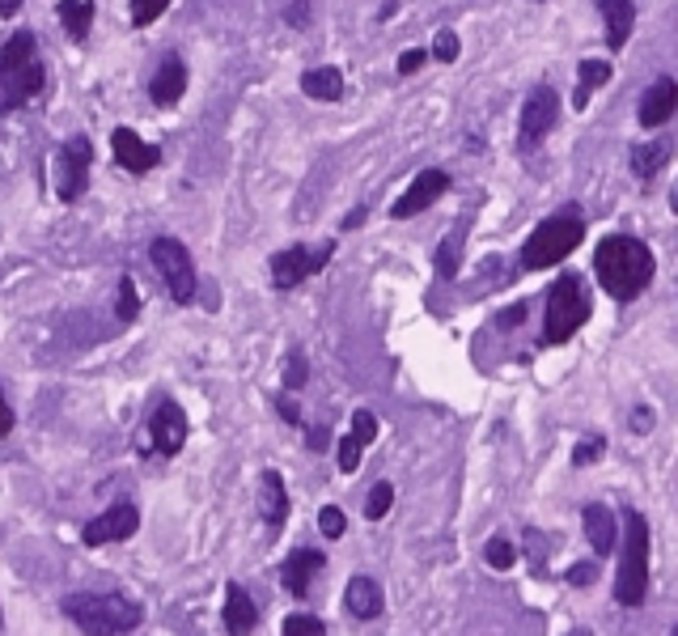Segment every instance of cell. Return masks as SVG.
Listing matches in <instances>:
<instances>
[{
	"instance_id": "obj_1",
	"label": "cell",
	"mask_w": 678,
	"mask_h": 636,
	"mask_svg": "<svg viewBox=\"0 0 678 636\" xmlns=\"http://www.w3.org/2000/svg\"><path fill=\"white\" fill-rule=\"evenodd\" d=\"M653 250L632 234H611L594 250V277L615 302H636L653 284Z\"/></svg>"
},
{
	"instance_id": "obj_2",
	"label": "cell",
	"mask_w": 678,
	"mask_h": 636,
	"mask_svg": "<svg viewBox=\"0 0 678 636\" xmlns=\"http://www.w3.org/2000/svg\"><path fill=\"white\" fill-rule=\"evenodd\" d=\"M47 85V68L39 60V39L30 30H18L0 47V111H13L30 98H39Z\"/></svg>"
},
{
	"instance_id": "obj_3",
	"label": "cell",
	"mask_w": 678,
	"mask_h": 636,
	"mask_svg": "<svg viewBox=\"0 0 678 636\" xmlns=\"http://www.w3.org/2000/svg\"><path fill=\"white\" fill-rule=\"evenodd\" d=\"M64 615L82 628L85 636H123L140 628L144 607L128 594H68Z\"/></svg>"
},
{
	"instance_id": "obj_4",
	"label": "cell",
	"mask_w": 678,
	"mask_h": 636,
	"mask_svg": "<svg viewBox=\"0 0 678 636\" xmlns=\"http://www.w3.org/2000/svg\"><path fill=\"white\" fill-rule=\"evenodd\" d=\"M645 594H649V522L641 509H624V556H620L615 599L620 607H641Z\"/></svg>"
},
{
	"instance_id": "obj_5",
	"label": "cell",
	"mask_w": 678,
	"mask_h": 636,
	"mask_svg": "<svg viewBox=\"0 0 678 636\" xmlns=\"http://www.w3.org/2000/svg\"><path fill=\"white\" fill-rule=\"evenodd\" d=\"M581 238H585L581 213H556V217H547V222L526 238V247H521V268H530V272L556 268V263H564L572 250L581 247Z\"/></svg>"
},
{
	"instance_id": "obj_6",
	"label": "cell",
	"mask_w": 678,
	"mask_h": 636,
	"mask_svg": "<svg viewBox=\"0 0 678 636\" xmlns=\"http://www.w3.org/2000/svg\"><path fill=\"white\" fill-rule=\"evenodd\" d=\"M590 319V293H585V280L577 272H564V277L551 284L547 293V319H542V339L547 344H564L572 335L585 327Z\"/></svg>"
},
{
	"instance_id": "obj_7",
	"label": "cell",
	"mask_w": 678,
	"mask_h": 636,
	"mask_svg": "<svg viewBox=\"0 0 678 636\" xmlns=\"http://www.w3.org/2000/svg\"><path fill=\"white\" fill-rule=\"evenodd\" d=\"M149 259H153V268L165 280V289H170L174 302L179 305L195 302V263H191V250L179 238H158L149 247Z\"/></svg>"
},
{
	"instance_id": "obj_8",
	"label": "cell",
	"mask_w": 678,
	"mask_h": 636,
	"mask_svg": "<svg viewBox=\"0 0 678 636\" xmlns=\"http://www.w3.org/2000/svg\"><path fill=\"white\" fill-rule=\"evenodd\" d=\"M89 162H94V144H89V137H68L60 144L52 179H55V195H60L64 204H77L85 195V187H89Z\"/></svg>"
},
{
	"instance_id": "obj_9",
	"label": "cell",
	"mask_w": 678,
	"mask_h": 636,
	"mask_svg": "<svg viewBox=\"0 0 678 636\" xmlns=\"http://www.w3.org/2000/svg\"><path fill=\"white\" fill-rule=\"evenodd\" d=\"M556 115H560V98H556V89L542 82L535 85L530 94H526V103H521V119H517V144L521 149H535L547 140V132L556 128Z\"/></svg>"
},
{
	"instance_id": "obj_10",
	"label": "cell",
	"mask_w": 678,
	"mask_h": 636,
	"mask_svg": "<svg viewBox=\"0 0 678 636\" xmlns=\"http://www.w3.org/2000/svg\"><path fill=\"white\" fill-rule=\"evenodd\" d=\"M183 445H187V412L174 399H158L149 412V424H144V450L174 459Z\"/></svg>"
},
{
	"instance_id": "obj_11",
	"label": "cell",
	"mask_w": 678,
	"mask_h": 636,
	"mask_svg": "<svg viewBox=\"0 0 678 636\" xmlns=\"http://www.w3.org/2000/svg\"><path fill=\"white\" fill-rule=\"evenodd\" d=\"M331 255H335L331 242H323V247L280 250V255L271 259V284H276V289H298L301 280H310L314 272H323L326 263H331Z\"/></svg>"
},
{
	"instance_id": "obj_12",
	"label": "cell",
	"mask_w": 678,
	"mask_h": 636,
	"mask_svg": "<svg viewBox=\"0 0 678 636\" xmlns=\"http://www.w3.org/2000/svg\"><path fill=\"white\" fill-rule=\"evenodd\" d=\"M140 530V509L132 500H115L110 509H103L98 518H89L82 530L85 548H103V543H115V539H132Z\"/></svg>"
},
{
	"instance_id": "obj_13",
	"label": "cell",
	"mask_w": 678,
	"mask_h": 636,
	"mask_svg": "<svg viewBox=\"0 0 678 636\" xmlns=\"http://www.w3.org/2000/svg\"><path fill=\"white\" fill-rule=\"evenodd\" d=\"M450 192V174L445 170H420L416 179H411V187H407L399 200H395V208H390V217L395 222H407V217H420L429 204H437L441 195Z\"/></svg>"
},
{
	"instance_id": "obj_14",
	"label": "cell",
	"mask_w": 678,
	"mask_h": 636,
	"mask_svg": "<svg viewBox=\"0 0 678 636\" xmlns=\"http://www.w3.org/2000/svg\"><path fill=\"white\" fill-rule=\"evenodd\" d=\"M675 111H678V82L675 77H657L645 89V98L636 107V119H641V128H661V123L675 119Z\"/></svg>"
},
{
	"instance_id": "obj_15",
	"label": "cell",
	"mask_w": 678,
	"mask_h": 636,
	"mask_svg": "<svg viewBox=\"0 0 678 636\" xmlns=\"http://www.w3.org/2000/svg\"><path fill=\"white\" fill-rule=\"evenodd\" d=\"M110 149H115V162L123 170H132V174H149V170L162 162V153L153 144H144L132 128H115L110 132Z\"/></svg>"
},
{
	"instance_id": "obj_16",
	"label": "cell",
	"mask_w": 678,
	"mask_h": 636,
	"mask_svg": "<svg viewBox=\"0 0 678 636\" xmlns=\"http://www.w3.org/2000/svg\"><path fill=\"white\" fill-rule=\"evenodd\" d=\"M183 94H187V64L179 56H165L153 73V82H149V98L158 107H174Z\"/></svg>"
},
{
	"instance_id": "obj_17",
	"label": "cell",
	"mask_w": 678,
	"mask_h": 636,
	"mask_svg": "<svg viewBox=\"0 0 678 636\" xmlns=\"http://www.w3.org/2000/svg\"><path fill=\"white\" fill-rule=\"evenodd\" d=\"M259 624V603L246 594L238 581L225 585V633L229 636H250Z\"/></svg>"
},
{
	"instance_id": "obj_18",
	"label": "cell",
	"mask_w": 678,
	"mask_h": 636,
	"mask_svg": "<svg viewBox=\"0 0 678 636\" xmlns=\"http://www.w3.org/2000/svg\"><path fill=\"white\" fill-rule=\"evenodd\" d=\"M581 522H585V535H590V548L598 556H611L620 548V530H615V518H611V505L602 500H590L581 509Z\"/></svg>"
},
{
	"instance_id": "obj_19",
	"label": "cell",
	"mask_w": 678,
	"mask_h": 636,
	"mask_svg": "<svg viewBox=\"0 0 678 636\" xmlns=\"http://www.w3.org/2000/svg\"><path fill=\"white\" fill-rule=\"evenodd\" d=\"M323 569H326L323 552H314V548H301V552H293L289 560H284V573H280V581H284V590H289V594L305 599V594H310V581L319 578Z\"/></svg>"
},
{
	"instance_id": "obj_20",
	"label": "cell",
	"mask_w": 678,
	"mask_h": 636,
	"mask_svg": "<svg viewBox=\"0 0 678 636\" xmlns=\"http://www.w3.org/2000/svg\"><path fill=\"white\" fill-rule=\"evenodd\" d=\"M598 9H602V22H606V47L611 52L627 47L632 26H636V4L632 0H598Z\"/></svg>"
},
{
	"instance_id": "obj_21",
	"label": "cell",
	"mask_w": 678,
	"mask_h": 636,
	"mask_svg": "<svg viewBox=\"0 0 678 636\" xmlns=\"http://www.w3.org/2000/svg\"><path fill=\"white\" fill-rule=\"evenodd\" d=\"M259 518L268 526H284V518H289V493H284V479L276 467L259 475Z\"/></svg>"
},
{
	"instance_id": "obj_22",
	"label": "cell",
	"mask_w": 678,
	"mask_h": 636,
	"mask_svg": "<svg viewBox=\"0 0 678 636\" xmlns=\"http://www.w3.org/2000/svg\"><path fill=\"white\" fill-rule=\"evenodd\" d=\"M632 174L636 179H657L661 170H666V162L675 158V140L661 137V140H641V144H632Z\"/></svg>"
},
{
	"instance_id": "obj_23",
	"label": "cell",
	"mask_w": 678,
	"mask_h": 636,
	"mask_svg": "<svg viewBox=\"0 0 678 636\" xmlns=\"http://www.w3.org/2000/svg\"><path fill=\"white\" fill-rule=\"evenodd\" d=\"M344 603H348L356 619H378L386 599H381V585L374 578H353L348 590H344Z\"/></svg>"
},
{
	"instance_id": "obj_24",
	"label": "cell",
	"mask_w": 678,
	"mask_h": 636,
	"mask_svg": "<svg viewBox=\"0 0 678 636\" xmlns=\"http://www.w3.org/2000/svg\"><path fill=\"white\" fill-rule=\"evenodd\" d=\"M611 60H577V89H572V107L577 111H585L590 107V94H594L598 85L611 82Z\"/></svg>"
},
{
	"instance_id": "obj_25",
	"label": "cell",
	"mask_w": 678,
	"mask_h": 636,
	"mask_svg": "<svg viewBox=\"0 0 678 636\" xmlns=\"http://www.w3.org/2000/svg\"><path fill=\"white\" fill-rule=\"evenodd\" d=\"M301 94H310L314 103H340V98H344V73L331 68V64L310 68V73L301 77Z\"/></svg>"
},
{
	"instance_id": "obj_26",
	"label": "cell",
	"mask_w": 678,
	"mask_h": 636,
	"mask_svg": "<svg viewBox=\"0 0 678 636\" xmlns=\"http://www.w3.org/2000/svg\"><path fill=\"white\" fill-rule=\"evenodd\" d=\"M55 13H60V22L68 30V39H89V26H94V0H60L55 4Z\"/></svg>"
},
{
	"instance_id": "obj_27",
	"label": "cell",
	"mask_w": 678,
	"mask_h": 636,
	"mask_svg": "<svg viewBox=\"0 0 678 636\" xmlns=\"http://www.w3.org/2000/svg\"><path fill=\"white\" fill-rule=\"evenodd\" d=\"M459 255H462V229H454V234H450V238L437 247V259H433L437 277H441V280L459 277Z\"/></svg>"
},
{
	"instance_id": "obj_28",
	"label": "cell",
	"mask_w": 678,
	"mask_h": 636,
	"mask_svg": "<svg viewBox=\"0 0 678 636\" xmlns=\"http://www.w3.org/2000/svg\"><path fill=\"white\" fill-rule=\"evenodd\" d=\"M602 454H606V438H602V433H590V438H581L577 450H572V467H594Z\"/></svg>"
},
{
	"instance_id": "obj_29",
	"label": "cell",
	"mask_w": 678,
	"mask_h": 636,
	"mask_svg": "<svg viewBox=\"0 0 678 636\" xmlns=\"http://www.w3.org/2000/svg\"><path fill=\"white\" fill-rule=\"evenodd\" d=\"M390 505H395V488L381 479V484H374V488H369V500H365V518H374V522H378V518H386V514H390Z\"/></svg>"
},
{
	"instance_id": "obj_30",
	"label": "cell",
	"mask_w": 678,
	"mask_h": 636,
	"mask_svg": "<svg viewBox=\"0 0 678 636\" xmlns=\"http://www.w3.org/2000/svg\"><path fill=\"white\" fill-rule=\"evenodd\" d=\"M280 636H326V628L319 615H289Z\"/></svg>"
},
{
	"instance_id": "obj_31",
	"label": "cell",
	"mask_w": 678,
	"mask_h": 636,
	"mask_svg": "<svg viewBox=\"0 0 678 636\" xmlns=\"http://www.w3.org/2000/svg\"><path fill=\"white\" fill-rule=\"evenodd\" d=\"M115 310H119V319H123V323H132L136 314H140V298H136V280L132 277L119 280V302H115Z\"/></svg>"
},
{
	"instance_id": "obj_32",
	"label": "cell",
	"mask_w": 678,
	"mask_h": 636,
	"mask_svg": "<svg viewBox=\"0 0 678 636\" xmlns=\"http://www.w3.org/2000/svg\"><path fill=\"white\" fill-rule=\"evenodd\" d=\"M170 9V0H132V26H153Z\"/></svg>"
},
{
	"instance_id": "obj_33",
	"label": "cell",
	"mask_w": 678,
	"mask_h": 636,
	"mask_svg": "<svg viewBox=\"0 0 678 636\" xmlns=\"http://www.w3.org/2000/svg\"><path fill=\"white\" fill-rule=\"evenodd\" d=\"M484 560H488L492 569H514V543L509 539H488V548H484Z\"/></svg>"
},
{
	"instance_id": "obj_34",
	"label": "cell",
	"mask_w": 678,
	"mask_h": 636,
	"mask_svg": "<svg viewBox=\"0 0 678 636\" xmlns=\"http://www.w3.org/2000/svg\"><path fill=\"white\" fill-rule=\"evenodd\" d=\"M319 530H323L326 539H340V535L348 530V518H344L335 505H326V509H319Z\"/></svg>"
},
{
	"instance_id": "obj_35",
	"label": "cell",
	"mask_w": 678,
	"mask_h": 636,
	"mask_svg": "<svg viewBox=\"0 0 678 636\" xmlns=\"http://www.w3.org/2000/svg\"><path fill=\"white\" fill-rule=\"evenodd\" d=\"M433 56L441 60V64L459 60V34H454V30H437V39H433Z\"/></svg>"
},
{
	"instance_id": "obj_36",
	"label": "cell",
	"mask_w": 678,
	"mask_h": 636,
	"mask_svg": "<svg viewBox=\"0 0 678 636\" xmlns=\"http://www.w3.org/2000/svg\"><path fill=\"white\" fill-rule=\"evenodd\" d=\"M353 438L360 445L374 442V438H378V416H374V412H356L353 416Z\"/></svg>"
},
{
	"instance_id": "obj_37",
	"label": "cell",
	"mask_w": 678,
	"mask_h": 636,
	"mask_svg": "<svg viewBox=\"0 0 678 636\" xmlns=\"http://www.w3.org/2000/svg\"><path fill=\"white\" fill-rule=\"evenodd\" d=\"M360 454H365V445L356 442L353 433H348V438H340V471H356V467H360Z\"/></svg>"
},
{
	"instance_id": "obj_38",
	"label": "cell",
	"mask_w": 678,
	"mask_h": 636,
	"mask_svg": "<svg viewBox=\"0 0 678 636\" xmlns=\"http://www.w3.org/2000/svg\"><path fill=\"white\" fill-rule=\"evenodd\" d=\"M598 581V564L594 560H577L569 569V585H594Z\"/></svg>"
},
{
	"instance_id": "obj_39",
	"label": "cell",
	"mask_w": 678,
	"mask_h": 636,
	"mask_svg": "<svg viewBox=\"0 0 678 636\" xmlns=\"http://www.w3.org/2000/svg\"><path fill=\"white\" fill-rule=\"evenodd\" d=\"M284 22H289L293 30L310 26V0H298V4H289V9H284Z\"/></svg>"
},
{
	"instance_id": "obj_40",
	"label": "cell",
	"mask_w": 678,
	"mask_h": 636,
	"mask_svg": "<svg viewBox=\"0 0 678 636\" xmlns=\"http://www.w3.org/2000/svg\"><path fill=\"white\" fill-rule=\"evenodd\" d=\"M284 382H289V387H301V382H305V357H289V365H284Z\"/></svg>"
},
{
	"instance_id": "obj_41",
	"label": "cell",
	"mask_w": 678,
	"mask_h": 636,
	"mask_svg": "<svg viewBox=\"0 0 678 636\" xmlns=\"http://www.w3.org/2000/svg\"><path fill=\"white\" fill-rule=\"evenodd\" d=\"M424 60H429L424 52H403V56H399V73H403V77H411V73H416Z\"/></svg>"
},
{
	"instance_id": "obj_42",
	"label": "cell",
	"mask_w": 678,
	"mask_h": 636,
	"mask_svg": "<svg viewBox=\"0 0 678 636\" xmlns=\"http://www.w3.org/2000/svg\"><path fill=\"white\" fill-rule=\"evenodd\" d=\"M653 429V412L649 408H636V412H632V433H649Z\"/></svg>"
},
{
	"instance_id": "obj_43",
	"label": "cell",
	"mask_w": 678,
	"mask_h": 636,
	"mask_svg": "<svg viewBox=\"0 0 678 636\" xmlns=\"http://www.w3.org/2000/svg\"><path fill=\"white\" fill-rule=\"evenodd\" d=\"M276 408H280V416H284L289 424H301V408L293 403V399H276Z\"/></svg>"
},
{
	"instance_id": "obj_44",
	"label": "cell",
	"mask_w": 678,
	"mask_h": 636,
	"mask_svg": "<svg viewBox=\"0 0 678 636\" xmlns=\"http://www.w3.org/2000/svg\"><path fill=\"white\" fill-rule=\"evenodd\" d=\"M13 433V408L4 403V395H0V438H9Z\"/></svg>"
},
{
	"instance_id": "obj_45",
	"label": "cell",
	"mask_w": 678,
	"mask_h": 636,
	"mask_svg": "<svg viewBox=\"0 0 678 636\" xmlns=\"http://www.w3.org/2000/svg\"><path fill=\"white\" fill-rule=\"evenodd\" d=\"M22 13V0H0V18H18Z\"/></svg>"
},
{
	"instance_id": "obj_46",
	"label": "cell",
	"mask_w": 678,
	"mask_h": 636,
	"mask_svg": "<svg viewBox=\"0 0 678 636\" xmlns=\"http://www.w3.org/2000/svg\"><path fill=\"white\" fill-rule=\"evenodd\" d=\"M326 445V429H310V450H323Z\"/></svg>"
},
{
	"instance_id": "obj_47",
	"label": "cell",
	"mask_w": 678,
	"mask_h": 636,
	"mask_svg": "<svg viewBox=\"0 0 678 636\" xmlns=\"http://www.w3.org/2000/svg\"><path fill=\"white\" fill-rule=\"evenodd\" d=\"M521 314H526V305H514L509 314H501V323H505V327H509V323H521Z\"/></svg>"
},
{
	"instance_id": "obj_48",
	"label": "cell",
	"mask_w": 678,
	"mask_h": 636,
	"mask_svg": "<svg viewBox=\"0 0 678 636\" xmlns=\"http://www.w3.org/2000/svg\"><path fill=\"white\" fill-rule=\"evenodd\" d=\"M365 222V208H353V213H348V217H344V229H356V225Z\"/></svg>"
},
{
	"instance_id": "obj_49",
	"label": "cell",
	"mask_w": 678,
	"mask_h": 636,
	"mask_svg": "<svg viewBox=\"0 0 678 636\" xmlns=\"http://www.w3.org/2000/svg\"><path fill=\"white\" fill-rule=\"evenodd\" d=\"M670 208L678 213V183H675V192H670Z\"/></svg>"
},
{
	"instance_id": "obj_50",
	"label": "cell",
	"mask_w": 678,
	"mask_h": 636,
	"mask_svg": "<svg viewBox=\"0 0 678 636\" xmlns=\"http://www.w3.org/2000/svg\"><path fill=\"white\" fill-rule=\"evenodd\" d=\"M0 628H4V611H0Z\"/></svg>"
},
{
	"instance_id": "obj_51",
	"label": "cell",
	"mask_w": 678,
	"mask_h": 636,
	"mask_svg": "<svg viewBox=\"0 0 678 636\" xmlns=\"http://www.w3.org/2000/svg\"><path fill=\"white\" fill-rule=\"evenodd\" d=\"M569 636H585V633H569Z\"/></svg>"
},
{
	"instance_id": "obj_52",
	"label": "cell",
	"mask_w": 678,
	"mask_h": 636,
	"mask_svg": "<svg viewBox=\"0 0 678 636\" xmlns=\"http://www.w3.org/2000/svg\"><path fill=\"white\" fill-rule=\"evenodd\" d=\"M670 636H678V624H675V633H670Z\"/></svg>"
}]
</instances>
